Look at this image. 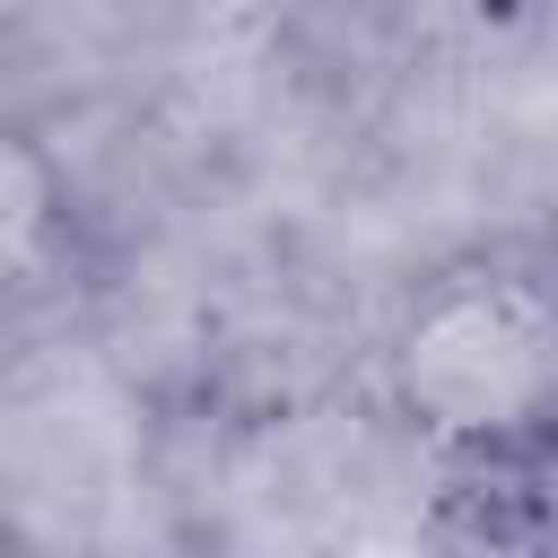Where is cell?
Returning a JSON list of instances; mask_svg holds the SVG:
<instances>
[{
	"label": "cell",
	"instance_id": "obj_1",
	"mask_svg": "<svg viewBox=\"0 0 558 558\" xmlns=\"http://www.w3.org/2000/svg\"><path fill=\"white\" fill-rule=\"evenodd\" d=\"M375 392L453 506L541 514L558 488V253L462 244L427 262L375 331Z\"/></svg>",
	"mask_w": 558,
	"mask_h": 558
},
{
	"label": "cell",
	"instance_id": "obj_2",
	"mask_svg": "<svg viewBox=\"0 0 558 558\" xmlns=\"http://www.w3.org/2000/svg\"><path fill=\"white\" fill-rule=\"evenodd\" d=\"M549 253H558V235H549Z\"/></svg>",
	"mask_w": 558,
	"mask_h": 558
}]
</instances>
